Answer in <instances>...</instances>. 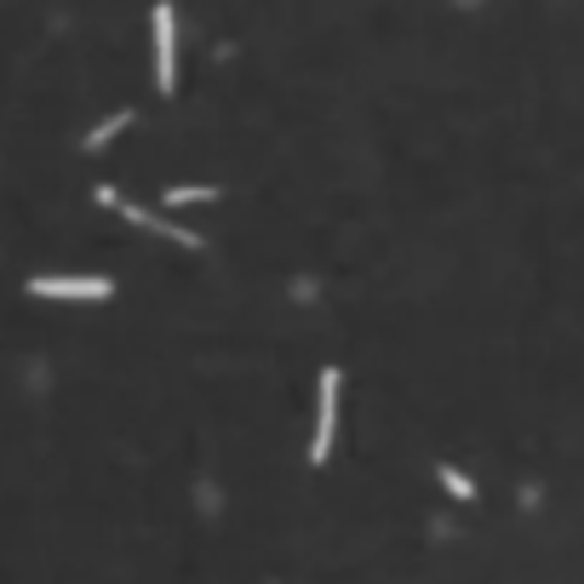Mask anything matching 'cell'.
<instances>
[{
	"mask_svg": "<svg viewBox=\"0 0 584 584\" xmlns=\"http://www.w3.org/2000/svg\"><path fill=\"white\" fill-rule=\"evenodd\" d=\"M339 367H327L321 373V385H316V442H310V465H327L333 459V436H339Z\"/></svg>",
	"mask_w": 584,
	"mask_h": 584,
	"instance_id": "1",
	"label": "cell"
},
{
	"mask_svg": "<svg viewBox=\"0 0 584 584\" xmlns=\"http://www.w3.org/2000/svg\"><path fill=\"white\" fill-rule=\"evenodd\" d=\"M156 87L161 92H178V12L156 7Z\"/></svg>",
	"mask_w": 584,
	"mask_h": 584,
	"instance_id": "2",
	"label": "cell"
},
{
	"mask_svg": "<svg viewBox=\"0 0 584 584\" xmlns=\"http://www.w3.org/2000/svg\"><path fill=\"white\" fill-rule=\"evenodd\" d=\"M30 293L35 298H110L115 282L110 275H35Z\"/></svg>",
	"mask_w": 584,
	"mask_h": 584,
	"instance_id": "3",
	"label": "cell"
},
{
	"mask_svg": "<svg viewBox=\"0 0 584 584\" xmlns=\"http://www.w3.org/2000/svg\"><path fill=\"white\" fill-rule=\"evenodd\" d=\"M121 213H126V224H138V230H156V236H167V241H178V247H201V236L195 230H184V224H172V218H161V213H144V207H133V201H121Z\"/></svg>",
	"mask_w": 584,
	"mask_h": 584,
	"instance_id": "4",
	"label": "cell"
},
{
	"mask_svg": "<svg viewBox=\"0 0 584 584\" xmlns=\"http://www.w3.org/2000/svg\"><path fill=\"white\" fill-rule=\"evenodd\" d=\"M126 126H133V110H115L110 121H98L92 133H87V149H104V144H110L115 133H126Z\"/></svg>",
	"mask_w": 584,
	"mask_h": 584,
	"instance_id": "5",
	"label": "cell"
},
{
	"mask_svg": "<svg viewBox=\"0 0 584 584\" xmlns=\"http://www.w3.org/2000/svg\"><path fill=\"white\" fill-rule=\"evenodd\" d=\"M201 201H218L213 184H184V190H167V207H201Z\"/></svg>",
	"mask_w": 584,
	"mask_h": 584,
	"instance_id": "6",
	"label": "cell"
},
{
	"mask_svg": "<svg viewBox=\"0 0 584 584\" xmlns=\"http://www.w3.org/2000/svg\"><path fill=\"white\" fill-rule=\"evenodd\" d=\"M442 488H447L453 499H465V504L476 499V481H470L465 470H453V465H442Z\"/></svg>",
	"mask_w": 584,
	"mask_h": 584,
	"instance_id": "7",
	"label": "cell"
}]
</instances>
